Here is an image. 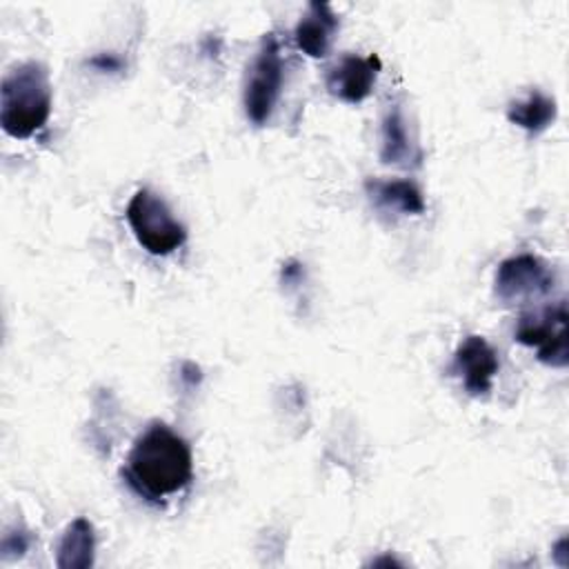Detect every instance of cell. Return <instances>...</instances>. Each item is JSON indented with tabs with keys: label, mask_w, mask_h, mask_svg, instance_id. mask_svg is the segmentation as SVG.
I'll return each mask as SVG.
<instances>
[{
	"label": "cell",
	"mask_w": 569,
	"mask_h": 569,
	"mask_svg": "<svg viewBox=\"0 0 569 569\" xmlns=\"http://www.w3.org/2000/svg\"><path fill=\"white\" fill-rule=\"evenodd\" d=\"M122 476L138 496L162 505L189 487L193 478L191 447L164 422H151L136 438Z\"/></svg>",
	"instance_id": "obj_1"
},
{
	"label": "cell",
	"mask_w": 569,
	"mask_h": 569,
	"mask_svg": "<svg viewBox=\"0 0 569 569\" xmlns=\"http://www.w3.org/2000/svg\"><path fill=\"white\" fill-rule=\"evenodd\" d=\"M51 113V82L42 62L16 64L0 84V124L11 138H29Z\"/></svg>",
	"instance_id": "obj_2"
},
{
	"label": "cell",
	"mask_w": 569,
	"mask_h": 569,
	"mask_svg": "<svg viewBox=\"0 0 569 569\" xmlns=\"http://www.w3.org/2000/svg\"><path fill=\"white\" fill-rule=\"evenodd\" d=\"M127 222L151 256H169L187 240V229L173 218L167 202L149 189H138L127 204Z\"/></svg>",
	"instance_id": "obj_3"
},
{
	"label": "cell",
	"mask_w": 569,
	"mask_h": 569,
	"mask_svg": "<svg viewBox=\"0 0 569 569\" xmlns=\"http://www.w3.org/2000/svg\"><path fill=\"white\" fill-rule=\"evenodd\" d=\"M282 56L276 33H264L251 60L244 82V113L253 124H264L280 98L282 89Z\"/></svg>",
	"instance_id": "obj_4"
},
{
	"label": "cell",
	"mask_w": 569,
	"mask_h": 569,
	"mask_svg": "<svg viewBox=\"0 0 569 569\" xmlns=\"http://www.w3.org/2000/svg\"><path fill=\"white\" fill-rule=\"evenodd\" d=\"M516 340L525 347H533L540 362L558 369L567 367V305L560 300L558 305L522 316L516 327Z\"/></svg>",
	"instance_id": "obj_5"
},
{
	"label": "cell",
	"mask_w": 569,
	"mask_h": 569,
	"mask_svg": "<svg viewBox=\"0 0 569 569\" xmlns=\"http://www.w3.org/2000/svg\"><path fill=\"white\" fill-rule=\"evenodd\" d=\"M493 284L496 296L502 302H527L531 298L547 296L553 289V273L540 258L520 253L500 262Z\"/></svg>",
	"instance_id": "obj_6"
},
{
	"label": "cell",
	"mask_w": 569,
	"mask_h": 569,
	"mask_svg": "<svg viewBox=\"0 0 569 569\" xmlns=\"http://www.w3.org/2000/svg\"><path fill=\"white\" fill-rule=\"evenodd\" d=\"M498 353L482 336H467L453 353L449 371L462 380L469 396H487L491 391L493 376L498 373Z\"/></svg>",
	"instance_id": "obj_7"
},
{
	"label": "cell",
	"mask_w": 569,
	"mask_h": 569,
	"mask_svg": "<svg viewBox=\"0 0 569 569\" xmlns=\"http://www.w3.org/2000/svg\"><path fill=\"white\" fill-rule=\"evenodd\" d=\"M380 69H382V62L376 53H371L367 58L349 53V56L340 58V62H336L333 67L327 69L325 84H327L329 93L336 96L338 100L358 104L371 93Z\"/></svg>",
	"instance_id": "obj_8"
},
{
	"label": "cell",
	"mask_w": 569,
	"mask_h": 569,
	"mask_svg": "<svg viewBox=\"0 0 569 569\" xmlns=\"http://www.w3.org/2000/svg\"><path fill=\"white\" fill-rule=\"evenodd\" d=\"M338 27L340 20L327 2H311L293 29V40L309 58H325Z\"/></svg>",
	"instance_id": "obj_9"
},
{
	"label": "cell",
	"mask_w": 569,
	"mask_h": 569,
	"mask_svg": "<svg viewBox=\"0 0 569 569\" xmlns=\"http://www.w3.org/2000/svg\"><path fill=\"white\" fill-rule=\"evenodd\" d=\"M380 158L387 164H400V167H409V164H418L422 153L416 147V142H411L409 129H407V120L402 116V109L398 104H391L382 118V127H380Z\"/></svg>",
	"instance_id": "obj_10"
},
{
	"label": "cell",
	"mask_w": 569,
	"mask_h": 569,
	"mask_svg": "<svg viewBox=\"0 0 569 569\" xmlns=\"http://www.w3.org/2000/svg\"><path fill=\"white\" fill-rule=\"evenodd\" d=\"M365 189L371 202L385 211H398L420 216L425 211V198L411 180H367Z\"/></svg>",
	"instance_id": "obj_11"
},
{
	"label": "cell",
	"mask_w": 569,
	"mask_h": 569,
	"mask_svg": "<svg viewBox=\"0 0 569 569\" xmlns=\"http://www.w3.org/2000/svg\"><path fill=\"white\" fill-rule=\"evenodd\" d=\"M93 527L87 518H76L62 533L56 565L60 569H89L93 565Z\"/></svg>",
	"instance_id": "obj_12"
},
{
	"label": "cell",
	"mask_w": 569,
	"mask_h": 569,
	"mask_svg": "<svg viewBox=\"0 0 569 569\" xmlns=\"http://www.w3.org/2000/svg\"><path fill=\"white\" fill-rule=\"evenodd\" d=\"M558 107L556 100L538 89H533L527 98L513 100L507 107V118L509 122L522 127L529 133H540L545 131L553 120H556Z\"/></svg>",
	"instance_id": "obj_13"
},
{
	"label": "cell",
	"mask_w": 569,
	"mask_h": 569,
	"mask_svg": "<svg viewBox=\"0 0 569 569\" xmlns=\"http://www.w3.org/2000/svg\"><path fill=\"white\" fill-rule=\"evenodd\" d=\"M4 540H9V542H11L13 538H11V536H7ZM9 542H2V551H7V549H9ZM16 547H18L20 551H24V549H27V538H24V536H20V540L16 542Z\"/></svg>",
	"instance_id": "obj_14"
}]
</instances>
